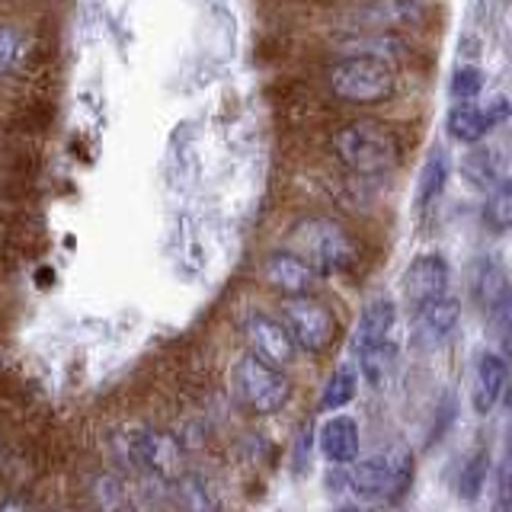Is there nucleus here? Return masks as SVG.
<instances>
[{
	"instance_id": "nucleus-4",
	"label": "nucleus",
	"mask_w": 512,
	"mask_h": 512,
	"mask_svg": "<svg viewBox=\"0 0 512 512\" xmlns=\"http://www.w3.org/2000/svg\"><path fill=\"white\" fill-rule=\"evenodd\" d=\"M413 477V452L407 445H388L365 461H352L349 490L359 500H388V496L407 490Z\"/></svg>"
},
{
	"instance_id": "nucleus-21",
	"label": "nucleus",
	"mask_w": 512,
	"mask_h": 512,
	"mask_svg": "<svg viewBox=\"0 0 512 512\" xmlns=\"http://www.w3.org/2000/svg\"><path fill=\"white\" fill-rule=\"evenodd\" d=\"M484 224L496 234L512 231V176H500V180L487 189Z\"/></svg>"
},
{
	"instance_id": "nucleus-12",
	"label": "nucleus",
	"mask_w": 512,
	"mask_h": 512,
	"mask_svg": "<svg viewBox=\"0 0 512 512\" xmlns=\"http://www.w3.org/2000/svg\"><path fill=\"white\" fill-rule=\"evenodd\" d=\"M394 324H397V308H394L391 298L378 295L372 301H365V308L356 320V330H352V343H349L352 356L362 359V356H368V352L388 346Z\"/></svg>"
},
{
	"instance_id": "nucleus-14",
	"label": "nucleus",
	"mask_w": 512,
	"mask_h": 512,
	"mask_svg": "<svg viewBox=\"0 0 512 512\" xmlns=\"http://www.w3.org/2000/svg\"><path fill=\"white\" fill-rule=\"evenodd\" d=\"M336 58H384L397 61L407 55V42L397 36L394 29H365V32H346L340 42L333 45Z\"/></svg>"
},
{
	"instance_id": "nucleus-8",
	"label": "nucleus",
	"mask_w": 512,
	"mask_h": 512,
	"mask_svg": "<svg viewBox=\"0 0 512 512\" xmlns=\"http://www.w3.org/2000/svg\"><path fill=\"white\" fill-rule=\"evenodd\" d=\"M420 0H352L340 13L346 32L365 29H400L420 20Z\"/></svg>"
},
{
	"instance_id": "nucleus-7",
	"label": "nucleus",
	"mask_w": 512,
	"mask_h": 512,
	"mask_svg": "<svg viewBox=\"0 0 512 512\" xmlns=\"http://www.w3.org/2000/svg\"><path fill=\"white\" fill-rule=\"evenodd\" d=\"M125 455L132 458L135 468H144L164 480L183 477V448L170 432L157 429H135L125 436Z\"/></svg>"
},
{
	"instance_id": "nucleus-22",
	"label": "nucleus",
	"mask_w": 512,
	"mask_h": 512,
	"mask_svg": "<svg viewBox=\"0 0 512 512\" xmlns=\"http://www.w3.org/2000/svg\"><path fill=\"white\" fill-rule=\"evenodd\" d=\"M461 170H464V180H471V186H477V189H490L503 176L500 157H496V151H490V148L468 151Z\"/></svg>"
},
{
	"instance_id": "nucleus-23",
	"label": "nucleus",
	"mask_w": 512,
	"mask_h": 512,
	"mask_svg": "<svg viewBox=\"0 0 512 512\" xmlns=\"http://www.w3.org/2000/svg\"><path fill=\"white\" fill-rule=\"evenodd\" d=\"M487 477H490V452L487 448H477V452L464 461V468H461V477H458V493H461V500H480V493H484L487 487Z\"/></svg>"
},
{
	"instance_id": "nucleus-25",
	"label": "nucleus",
	"mask_w": 512,
	"mask_h": 512,
	"mask_svg": "<svg viewBox=\"0 0 512 512\" xmlns=\"http://www.w3.org/2000/svg\"><path fill=\"white\" fill-rule=\"evenodd\" d=\"M484 71L474 68V64H464V68H458L452 74V84H448V93H452V100L458 103H468L474 100V96H480V90H484Z\"/></svg>"
},
{
	"instance_id": "nucleus-16",
	"label": "nucleus",
	"mask_w": 512,
	"mask_h": 512,
	"mask_svg": "<svg viewBox=\"0 0 512 512\" xmlns=\"http://www.w3.org/2000/svg\"><path fill=\"white\" fill-rule=\"evenodd\" d=\"M448 176H452V157H448L445 148H432L420 170V180H416V208H429L436 202L448 186Z\"/></svg>"
},
{
	"instance_id": "nucleus-9",
	"label": "nucleus",
	"mask_w": 512,
	"mask_h": 512,
	"mask_svg": "<svg viewBox=\"0 0 512 512\" xmlns=\"http://www.w3.org/2000/svg\"><path fill=\"white\" fill-rule=\"evenodd\" d=\"M404 295L413 308H420V304L432 301V298H442L448 295V285H452V266L442 253H420L413 256L404 269Z\"/></svg>"
},
{
	"instance_id": "nucleus-6",
	"label": "nucleus",
	"mask_w": 512,
	"mask_h": 512,
	"mask_svg": "<svg viewBox=\"0 0 512 512\" xmlns=\"http://www.w3.org/2000/svg\"><path fill=\"white\" fill-rule=\"evenodd\" d=\"M285 324L292 330L298 349L311 352V356L327 352L336 343V336H340V320L314 295L285 298Z\"/></svg>"
},
{
	"instance_id": "nucleus-2",
	"label": "nucleus",
	"mask_w": 512,
	"mask_h": 512,
	"mask_svg": "<svg viewBox=\"0 0 512 512\" xmlns=\"http://www.w3.org/2000/svg\"><path fill=\"white\" fill-rule=\"evenodd\" d=\"M288 247L314 263L317 272H346L359 263V244L340 221L324 215H308L292 224Z\"/></svg>"
},
{
	"instance_id": "nucleus-19",
	"label": "nucleus",
	"mask_w": 512,
	"mask_h": 512,
	"mask_svg": "<svg viewBox=\"0 0 512 512\" xmlns=\"http://www.w3.org/2000/svg\"><path fill=\"white\" fill-rule=\"evenodd\" d=\"M445 128H448V135H452L455 141L477 144L480 138L490 132V122H487L484 106H474L468 100V103L452 106V112H448V119H445Z\"/></svg>"
},
{
	"instance_id": "nucleus-28",
	"label": "nucleus",
	"mask_w": 512,
	"mask_h": 512,
	"mask_svg": "<svg viewBox=\"0 0 512 512\" xmlns=\"http://www.w3.org/2000/svg\"><path fill=\"white\" fill-rule=\"evenodd\" d=\"M484 112H487L490 128H496V125H503V122L512 119V100H509V96H493V100H487Z\"/></svg>"
},
{
	"instance_id": "nucleus-10",
	"label": "nucleus",
	"mask_w": 512,
	"mask_h": 512,
	"mask_svg": "<svg viewBox=\"0 0 512 512\" xmlns=\"http://www.w3.org/2000/svg\"><path fill=\"white\" fill-rule=\"evenodd\" d=\"M317 266L304 260L295 250H279L272 253L263 263V282L279 292L282 298H298V295H311L317 285Z\"/></svg>"
},
{
	"instance_id": "nucleus-20",
	"label": "nucleus",
	"mask_w": 512,
	"mask_h": 512,
	"mask_svg": "<svg viewBox=\"0 0 512 512\" xmlns=\"http://www.w3.org/2000/svg\"><path fill=\"white\" fill-rule=\"evenodd\" d=\"M359 394V372L352 362L336 365L327 384H324V394H320V410H343L352 397Z\"/></svg>"
},
{
	"instance_id": "nucleus-1",
	"label": "nucleus",
	"mask_w": 512,
	"mask_h": 512,
	"mask_svg": "<svg viewBox=\"0 0 512 512\" xmlns=\"http://www.w3.org/2000/svg\"><path fill=\"white\" fill-rule=\"evenodd\" d=\"M330 148L333 157L349 173L362 176V180L391 173L400 164V154H404V144H400L397 132L388 122L378 119H356L340 125L330 138Z\"/></svg>"
},
{
	"instance_id": "nucleus-11",
	"label": "nucleus",
	"mask_w": 512,
	"mask_h": 512,
	"mask_svg": "<svg viewBox=\"0 0 512 512\" xmlns=\"http://www.w3.org/2000/svg\"><path fill=\"white\" fill-rule=\"evenodd\" d=\"M244 340L250 346L253 356H260L272 365H292L295 362V352H298V343L288 324H279L276 317H266V314H253L247 324H244Z\"/></svg>"
},
{
	"instance_id": "nucleus-13",
	"label": "nucleus",
	"mask_w": 512,
	"mask_h": 512,
	"mask_svg": "<svg viewBox=\"0 0 512 512\" xmlns=\"http://www.w3.org/2000/svg\"><path fill=\"white\" fill-rule=\"evenodd\" d=\"M509 388V362L503 352H480L474 359V375H471V404L480 416H487L496 404L503 400Z\"/></svg>"
},
{
	"instance_id": "nucleus-18",
	"label": "nucleus",
	"mask_w": 512,
	"mask_h": 512,
	"mask_svg": "<svg viewBox=\"0 0 512 512\" xmlns=\"http://www.w3.org/2000/svg\"><path fill=\"white\" fill-rule=\"evenodd\" d=\"M512 285V279L506 276V269L493 260V256H484V260L474 263V272H471V292H474V301L480 308H490V304L500 298L506 288Z\"/></svg>"
},
{
	"instance_id": "nucleus-26",
	"label": "nucleus",
	"mask_w": 512,
	"mask_h": 512,
	"mask_svg": "<svg viewBox=\"0 0 512 512\" xmlns=\"http://www.w3.org/2000/svg\"><path fill=\"white\" fill-rule=\"evenodd\" d=\"M23 55H26L23 32L13 26H0V77L10 74L23 61Z\"/></svg>"
},
{
	"instance_id": "nucleus-17",
	"label": "nucleus",
	"mask_w": 512,
	"mask_h": 512,
	"mask_svg": "<svg viewBox=\"0 0 512 512\" xmlns=\"http://www.w3.org/2000/svg\"><path fill=\"white\" fill-rule=\"evenodd\" d=\"M413 311L420 317V327L432 336V340H445L461 320V301L452 295H442V298H432V301L420 304V308H413Z\"/></svg>"
},
{
	"instance_id": "nucleus-15",
	"label": "nucleus",
	"mask_w": 512,
	"mask_h": 512,
	"mask_svg": "<svg viewBox=\"0 0 512 512\" xmlns=\"http://www.w3.org/2000/svg\"><path fill=\"white\" fill-rule=\"evenodd\" d=\"M362 448V432L359 423L346 413H336L320 426V452L333 464V468H349L359 458Z\"/></svg>"
},
{
	"instance_id": "nucleus-27",
	"label": "nucleus",
	"mask_w": 512,
	"mask_h": 512,
	"mask_svg": "<svg viewBox=\"0 0 512 512\" xmlns=\"http://www.w3.org/2000/svg\"><path fill=\"white\" fill-rule=\"evenodd\" d=\"M496 496H500V506H512V432L506 439L503 458L496 464Z\"/></svg>"
},
{
	"instance_id": "nucleus-5",
	"label": "nucleus",
	"mask_w": 512,
	"mask_h": 512,
	"mask_svg": "<svg viewBox=\"0 0 512 512\" xmlns=\"http://www.w3.org/2000/svg\"><path fill=\"white\" fill-rule=\"evenodd\" d=\"M234 388L244 400V407L256 416L279 413L292 397V381L282 368L253 356V352L234 365Z\"/></svg>"
},
{
	"instance_id": "nucleus-3",
	"label": "nucleus",
	"mask_w": 512,
	"mask_h": 512,
	"mask_svg": "<svg viewBox=\"0 0 512 512\" xmlns=\"http://www.w3.org/2000/svg\"><path fill=\"white\" fill-rule=\"evenodd\" d=\"M327 87L336 100L352 106H378L397 93L394 61L384 58H336L327 68Z\"/></svg>"
},
{
	"instance_id": "nucleus-24",
	"label": "nucleus",
	"mask_w": 512,
	"mask_h": 512,
	"mask_svg": "<svg viewBox=\"0 0 512 512\" xmlns=\"http://www.w3.org/2000/svg\"><path fill=\"white\" fill-rule=\"evenodd\" d=\"M487 314H490V327L496 333V340H500L503 352H512V285L490 304Z\"/></svg>"
}]
</instances>
